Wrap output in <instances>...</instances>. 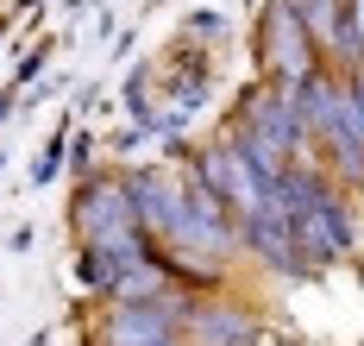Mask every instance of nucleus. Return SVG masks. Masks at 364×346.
Masks as SVG:
<instances>
[{"label": "nucleus", "instance_id": "nucleus-1", "mask_svg": "<svg viewBox=\"0 0 364 346\" xmlns=\"http://www.w3.org/2000/svg\"><path fill=\"white\" fill-rule=\"evenodd\" d=\"M75 227H82V246H101L113 258H139L145 252V227H139V208H132L126 177L88 183L82 201H75Z\"/></svg>", "mask_w": 364, "mask_h": 346}, {"label": "nucleus", "instance_id": "nucleus-3", "mask_svg": "<svg viewBox=\"0 0 364 346\" xmlns=\"http://www.w3.org/2000/svg\"><path fill=\"white\" fill-rule=\"evenodd\" d=\"M101 346H182V303H119Z\"/></svg>", "mask_w": 364, "mask_h": 346}, {"label": "nucleus", "instance_id": "nucleus-2", "mask_svg": "<svg viewBox=\"0 0 364 346\" xmlns=\"http://www.w3.org/2000/svg\"><path fill=\"white\" fill-rule=\"evenodd\" d=\"M257 51H264L277 88H301V82L314 76V38H308V26L295 19V6H270V13H264Z\"/></svg>", "mask_w": 364, "mask_h": 346}, {"label": "nucleus", "instance_id": "nucleus-4", "mask_svg": "<svg viewBox=\"0 0 364 346\" xmlns=\"http://www.w3.org/2000/svg\"><path fill=\"white\" fill-rule=\"evenodd\" d=\"M289 6H295V19L308 26V38L327 44L333 57H352V51H358V44H352V19H346L352 0H289Z\"/></svg>", "mask_w": 364, "mask_h": 346}]
</instances>
